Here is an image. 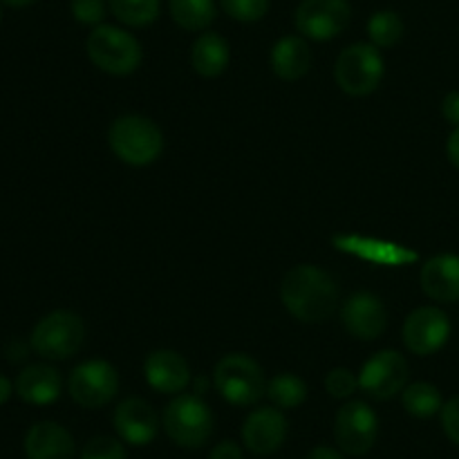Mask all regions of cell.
<instances>
[{"instance_id": "ffe728a7", "label": "cell", "mask_w": 459, "mask_h": 459, "mask_svg": "<svg viewBox=\"0 0 459 459\" xmlns=\"http://www.w3.org/2000/svg\"><path fill=\"white\" fill-rule=\"evenodd\" d=\"M312 67V48L305 36H282L272 48V70L282 81H299Z\"/></svg>"}, {"instance_id": "2e32d148", "label": "cell", "mask_w": 459, "mask_h": 459, "mask_svg": "<svg viewBox=\"0 0 459 459\" xmlns=\"http://www.w3.org/2000/svg\"><path fill=\"white\" fill-rule=\"evenodd\" d=\"M148 385L161 394H179L191 384V368L175 350H155L143 361Z\"/></svg>"}, {"instance_id": "9a60e30c", "label": "cell", "mask_w": 459, "mask_h": 459, "mask_svg": "<svg viewBox=\"0 0 459 459\" xmlns=\"http://www.w3.org/2000/svg\"><path fill=\"white\" fill-rule=\"evenodd\" d=\"M112 426L117 437L130 446H148L160 433V415L146 399L128 397L115 408Z\"/></svg>"}, {"instance_id": "277c9868", "label": "cell", "mask_w": 459, "mask_h": 459, "mask_svg": "<svg viewBox=\"0 0 459 459\" xmlns=\"http://www.w3.org/2000/svg\"><path fill=\"white\" fill-rule=\"evenodd\" d=\"M213 384L224 402L231 406H255L267 394V379L255 359L249 354L233 352L218 361L213 370Z\"/></svg>"}, {"instance_id": "52a82bcc", "label": "cell", "mask_w": 459, "mask_h": 459, "mask_svg": "<svg viewBox=\"0 0 459 459\" xmlns=\"http://www.w3.org/2000/svg\"><path fill=\"white\" fill-rule=\"evenodd\" d=\"M384 56L372 43L348 45L339 54L334 65L336 85L350 97H368L379 88L384 79Z\"/></svg>"}, {"instance_id": "7a4b0ae2", "label": "cell", "mask_w": 459, "mask_h": 459, "mask_svg": "<svg viewBox=\"0 0 459 459\" xmlns=\"http://www.w3.org/2000/svg\"><path fill=\"white\" fill-rule=\"evenodd\" d=\"M108 143L124 164L148 166L164 151V133L148 117L121 115L110 124Z\"/></svg>"}, {"instance_id": "f1b7e54d", "label": "cell", "mask_w": 459, "mask_h": 459, "mask_svg": "<svg viewBox=\"0 0 459 459\" xmlns=\"http://www.w3.org/2000/svg\"><path fill=\"white\" fill-rule=\"evenodd\" d=\"M325 390L334 399H350L359 390V377L348 368H334L325 377Z\"/></svg>"}, {"instance_id": "d4e9b609", "label": "cell", "mask_w": 459, "mask_h": 459, "mask_svg": "<svg viewBox=\"0 0 459 459\" xmlns=\"http://www.w3.org/2000/svg\"><path fill=\"white\" fill-rule=\"evenodd\" d=\"M108 7L124 25L146 27L160 16L161 0H108Z\"/></svg>"}, {"instance_id": "836d02e7", "label": "cell", "mask_w": 459, "mask_h": 459, "mask_svg": "<svg viewBox=\"0 0 459 459\" xmlns=\"http://www.w3.org/2000/svg\"><path fill=\"white\" fill-rule=\"evenodd\" d=\"M307 459H345V453L341 451V448L325 446V444H321V446H314L312 451H309Z\"/></svg>"}, {"instance_id": "d6a6232c", "label": "cell", "mask_w": 459, "mask_h": 459, "mask_svg": "<svg viewBox=\"0 0 459 459\" xmlns=\"http://www.w3.org/2000/svg\"><path fill=\"white\" fill-rule=\"evenodd\" d=\"M209 459H245L242 455V448L236 442H220L215 444L213 451L209 453Z\"/></svg>"}, {"instance_id": "e575fe53", "label": "cell", "mask_w": 459, "mask_h": 459, "mask_svg": "<svg viewBox=\"0 0 459 459\" xmlns=\"http://www.w3.org/2000/svg\"><path fill=\"white\" fill-rule=\"evenodd\" d=\"M446 155L448 161H451L455 169H459V126L448 134V142H446Z\"/></svg>"}, {"instance_id": "1f68e13d", "label": "cell", "mask_w": 459, "mask_h": 459, "mask_svg": "<svg viewBox=\"0 0 459 459\" xmlns=\"http://www.w3.org/2000/svg\"><path fill=\"white\" fill-rule=\"evenodd\" d=\"M442 115L451 126H459V90H453L442 99Z\"/></svg>"}, {"instance_id": "603a6c76", "label": "cell", "mask_w": 459, "mask_h": 459, "mask_svg": "<svg viewBox=\"0 0 459 459\" xmlns=\"http://www.w3.org/2000/svg\"><path fill=\"white\" fill-rule=\"evenodd\" d=\"M170 18L186 31H204L215 21L213 0H169Z\"/></svg>"}, {"instance_id": "ba28073f", "label": "cell", "mask_w": 459, "mask_h": 459, "mask_svg": "<svg viewBox=\"0 0 459 459\" xmlns=\"http://www.w3.org/2000/svg\"><path fill=\"white\" fill-rule=\"evenodd\" d=\"M67 393L76 406L97 411L108 406L119 393V372L103 359L85 361L70 372Z\"/></svg>"}, {"instance_id": "3957f363", "label": "cell", "mask_w": 459, "mask_h": 459, "mask_svg": "<svg viewBox=\"0 0 459 459\" xmlns=\"http://www.w3.org/2000/svg\"><path fill=\"white\" fill-rule=\"evenodd\" d=\"M161 426L179 448H202L215 430V417L209 403L197 394H175L161 415Z\"/></svg>"}, {"instance_id": "4fadbf2b", "label": "cell", "mask_w": 459, "mask_h": 459, "mask_svg": "<svg viewBox=\"0 0 459 459\" xmlns=\"http://www.w3.org/2000/svg\"><path fill=\"white\" fill-rule=\"evenodd\" d=\"M287 420L285 412L276 406L255 408L242 424V444L254 455L264 457L281 451L287 439Z\"/></svg>"}, {"instance_id": "6da1fadb", "label": "cell", "mask_w": 459, "mask_h": 459, "mask_svg": "<svg viewBox=\"0 0 459 459\" xmlns=\"http://www.w3.org/2000/svg\"><path fill=\"white\" fill-rule=\"evenodd\" d=\"M281 300L300 323H323L339 307V285L314 264H296L281 282Z\"/></svg>"}, {"instance_id": "44dd1931", "label": "cell", "mask_w": 459, "mask_h": 459, "mask_svg": "<svg viewBox=\"0 0 459 459\" xmlns=\"http://www.w3.org/2000/svg\"><path fill=\"white\" fill-rule=\"evenodd\" d=\"M231 58L229 43L215 31H202L191 48V65L204 79H215L222 74Z\"/></svg>"}, {"instance_id": "484cf974", "label": "cell", "mask_w": 459, "mask_h": 459, "mask_svg": "<svg viewBox=\"0 0 459 459\" xmlns=\"http://www.w3.org/2000/svg\"><path fill=\"white\" fill-rule=\"evenodd\" d=\"M403 21L397 12L390 9H381V12L372 13L368 21V39L377 48H393L402 40L403 36Z\"/></svg>"}, {"instance_id": "8fae6325", "label": "cell", "mask_w": 459, "mask_h": 459, "mask_svg": "<svg viewBox=\"0 0 459 459\" xmlns=\"http://www.w3.org/2000/svg\"><path fill=\"white\" fill-rule=\"evenodd\" d=\"M408 385V361L397 350H381L366 361L359 388L377 402H388Z\"/></svg>"}, {"instance_id": "d590c367", "label": "cell", "mask_w": 459, "mask_h": 459, "mask_svg": "<svg viewBox=\"0 0 459 459\" xmlns=\"http://www.w3.org/2000/svg\"><path fill=\"white\" fill-rule=\"evenodd\" d=\"M13 390H16V388L12 385V381H9L4 375H0V406L9 402V397H12Z\"/></svg>"}, {"instance_id": "e0dca14e", "label": "cell", "mask_w": 459, "mask_h": 459, "mask_svg": "<svg viewBox=\"0 0 459 459\" xmlns=\"http://www.w3.org/2000/svg\"><path fill=\"white\" fill-rule=\"evenodd\" d=\"M420 285L437 303H459V255L437 254L421 264Z\"/></svg>"}, {"instance_id": "4dcf8cb0", "label": "cell", "mask_w": 459, "mask_h": 459, "mask_svg": "<svg viewBox=\"0 0 459 459\" xmlns=\"http://www.w3.org/2000/svg\"><path fill=\"white\" fill-rule=\"evenodd\" d=\"M439 417H442V429L446 433V437L455 446H459V394L444 403L442 411H439Z\"/></svg>"}, {"instance_id": "83f0119b", "label": "cell", "mask_w": 459, "mask_h": 459, "mask_svg": "<svg viewBox=\"0 0 459 459\" xmlns=\"http://www.w3.org/2000/svg\"><path fill=\"white\" fill-rule=\"evenodd\" d=\"M272 0H220L224 13L238 22H258L267 16Z\"/></svg>"}, {"instance_id": "5bb4252c", "label": "cell", "mask_w": 459, "mask_h": 459, "mask_svg": "<svg viewBox=\"0 0 459 459\" xmlns=\"http://www.w3.org/2000/svg\"><path fill=\"white\" fill-rule=\"evenodd\" d=\"M341 321L354 339L377 341L388 327V309L379 296L370 291H359L345 300L341 309Z\"/></svg>"}, {"instance_id": "9c48e42d", "label": "cell", "mask_w": 459, "mask_h": 459, "mask_svg": "<svg viewBox=\"0 0 459 459\" xmlns=\"http://www.w3.org/2000/svg\"><path fill=\"white\" fill-rule=\"evenodd\" d=\"M377 435H379V417L370 403L352 399L339 408L334 417V439L345 455H368L377 444Z\"/></svg>"}, {"instance_id": "d6986e66", "label": "cell", "mask_w": 459, "mask_h": 459, "mask_svg": "<svg viewBox=\"0 0 459 459\" xmlns=\"http://www.w3.org/2000/svg\"><path fill=\"white\" fill-rule=\"evenodd\" d=\"M16 394L31 406H49L61 397L63 381L54 366L48 363H34L27 366L16 379Z\"/></svg>"}, {"instance_id": "30bf717a", "label": "cell", "mask_w": 459, "mask_h": 459, "mask_svg": "<svg viewBox=\"0 0 459 459\" xmlns=\"http://www.w3.org/2000/svg\"><path fill=\"white\" fill-rule=\"evenodd\" d=\"M352 21L348 0H303L296 7L294 25L309 40H332L343 34Z\"/></svg>"}, {"instance_id": "4316f807", "label": "cell", "mask_w": 459, "mask_h": 459, "mask_svg": "<svg viewBox=\"0 0 459 459\" xmlns=\"http://www.w3.org/2000/svg\"><path fill=\"white\" fill-rule=\"evenodd\" d=\"M81 459H128L124 439L110 435H94L81 448Z\"/></svg>"}, {"instance_id": "ac0fdd59", "label": "cell", "mask_w": 459, "mask_h": 459, "mask_svg": "<svg viewBox=\"0 0 459 459\" xmlns=\"http://www.w3.org/2000/svg\"><path fill=\"white\" fill-rule=\"evenodd\" d=\"M27 459H74L76 444L65 426L56 421H39L25 435Z\"/></svg>"}, {"instance_id": "8d00e7d4", "label": "cell", "mask_w": 459, "mask_h": 459, "mask_svg": "<svg viewBox=\"0 0 459 459\" xmlns=\"http://www.w3.org/2000/svg\"><path fill=\"white\" fill-rule=\"evenodd\" d=\"M7 7H13V9H22V7H30V4H34L36 0H3Z\"/></svg>"}, {"instance_id": "cb8c5ba5", "label": "cell", "mask_w": 459, "mask_h": 459, "mask_svg": "<svg viewBox=\"0 0 459 459\" xmlns=\"http://www.w3.org/2000/svg\"><path fill=\"white\" fill-rule=\"evenodd\" d=\"M267 397L281 411H294L307 399V384L300 377L282 372L267 384Z\"/></svg>"}, {"instance_id": "8992f818", "label": "cell", "mask_w": 459, "mask_h": 459, "mask_svg": "<svg viewBox=\"0 0 459 459\" xmlns=\"http://www.w3.org/2000/svg\"><path fill=\"white\" fill-rule=\"evenodd\" d=\"M85 341V323L70 309H56L40 318L30 336V345L36 354L49 361H63L74 357Z\"/></svg>"}, {"instance_id": "5b68a950", "label": "cell", "mask_w": 459, "mask_h": 459, "mask_svg": "<svg viewBox=\"0 0 459 459\" xmlns=\"http://www.w3.org/2000/svg\"><path fill=\"white\" fill-rule=\"evenodd\" d=\"M88 58L101 72L112 76H128L142 65V43L130 31L117 25H97L85 40Z\"/></svg>"}, {"instance_id": "7402d4cb", "label": "cell", "mask_w": 459, "mask_h": 459, "mask_svg": "<svg viewBox=\"0 0 459 459\" xmlns=\"http://www.w3.org/2000/svg\"><path fill=\"white\" fill-rule=\"evenodd\" d=\"M402 406L408 415L417 417V420H430L442 411L444 397L437 385L429 384V381H417L402 390Z\"/></svg>"}, {"instance_id": "f546056e", "label": "cell", "mask_w": 459, "mask_h": 459, "mask_svg": "<svg viewBox=\"0 0 459 459\" xmlns=\"http://www.w3.org/2000/svg\"><path fill=\"white\" fill-rule=\"evenodd\" d=\"M72 16L81 25H101L106 18V0H70Z\"/></svg>"}, {"instance_id": "7c38bea8", "label": "cell", "mask_w": 459, "mask_h": 459, "mask_svg": "<svg viewBox=\"0 0 459 459\" xmlns=\"http://www.w3.org/2000/svg\"><path fill=\"white\" fill-rule=\"evenodd\" d=\"M451 336V321L446 314L433 305H424L411 312L403 321V345L417 357H430L446 345Z\"/></svg>"}]
</instances>
